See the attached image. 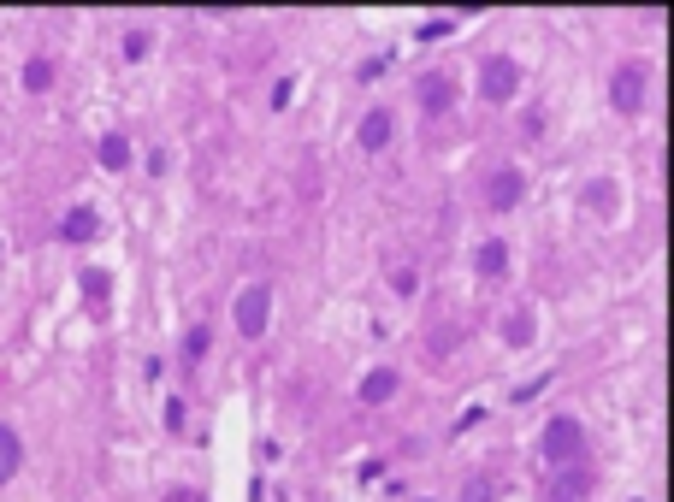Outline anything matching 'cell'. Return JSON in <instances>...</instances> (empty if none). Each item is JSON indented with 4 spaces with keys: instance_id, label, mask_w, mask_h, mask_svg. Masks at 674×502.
<instances>
[{
    "instance_id": "10",
    "label": "cell",
    "mask_w": 674,
    "mask_h": 502,
    "mask_svg": "<svg viewBox=\"0 0 674 502\" xmlns=\"http://www.w3.org/2000/svg\"><path fill=\"white\" fill-rule=\"evenodd\" d=\"M473 272H479L485 284H503V278H509V243H503V237H485V243L473 249Z\"/></svg>"
},
{
    "instance_id": "4",
    "label": "cell",
    "mask_w": 674,
    "mask_h": 502,
    "mask_svg": "<svg viewBox=\"0 0 674 502\" xmlns=\"http://www.w3.org/2000/svg\"><path fill=\"white\" fill-rule=\"evenodd\" d=\"M645 89H651V71L645 60H621L609 71V107L621 113V119H633L639 107H645Z\"/></svg>"
},
{
    "instance_id": "13",
    "label": "cell",
    "mask_w": 674,
    "mask_h": 502,
    "mask_svg": "<svg viewBox=\"0 0 674 502\" xmlns=\"http://www.w3.org/2000/svg\"><path fill=\"white\" fill-rule=\"evenodd\" d=\"M95 160H101L107 172H125V166H131V136H125V130H107V136L95 142Z\"/></svg>"
},
{
    "instance_id": "24",
    "label": "cell",
    "mask_w": 674,
    "mask_h": 502,
    "mask_svg": "<svg viewBox=\"0 0 674 502\" xmlns=\"http://www.w3.org/2000/svg\"><path fill=\"white\" fill-rule=\"evenodd\" d=\"M633 502H651V497H633Z\"/></svg>"
},
{
    "instance_id": "23",
    "label": "cell",
    "mask_w": 674,
    "mask_h": 502,
    "mask_svg": "<svg viewBox=\"0 0 674 502\" xmlns=\"http://www.w3.org/2000/svg\"><path fill=\"white\" fill-rule=\"evenodd\" d=\"M166 426H172V432H184V402H178V396L166 402Z\"/></svg>"
},
{
    "instance_id": "6",
    "label": "cell",
    "mask_w": 674,
    "mask_h": 502,
    "mask_svg": "<svg viewBox=\"0 0 674 502\" xmlns=\"http://www.w3.org/2000/svg\"><path fill=\"white\" fill-rule=\"evenodd\" d=\"M592 485H598L592 455H586V461H568V467H550V497L544 502H586L592 497Z\"/></svg>"
},
{
    "instance_id": "3",
    "label": "cell",
    "mask_w": 674,
    "mask_h": 502,
    "mask_svg": "<svg viewBox=\"0 0 674 502\" xmlns=\"http://www.w3.org/2000/svg\"><path fill=\"white\" fill-rule=\"evenodd\" d=\"M231 325H237V337L243 343H255V337H267V325H272V284H243L237 290V302H231Z\"/></svg>"
},
{
    "instance_id": "20",
    "label": "cell",
    "mask_w": 674,
    "mask_h": 502,
    "mask_svg": "<svg viewBox=\"0 0 674 502\" xmlns=\"http://www.w3.org/2000/svg\"><path fill=\"white\" fill-rule=\"evenodd\" d=\"M462 502H497V485L491 479H468L462 485Z\"/></svg>"
},
{
    "instance_id": "16",
    "label": "cell",
    "mask_w": 674,
    "mask_h": 502,
    "mask_svg": "<svg viewBox=\"0 0 674 502\" xmlns=\"http://www.w3.org/2000/svg\"><path fill=\"white\" fill-rule=\"evenodd\" d=\"M586 207H592L598 219H609V213L621 207V201H615V184H609V178H592V184H586Z\"/></svg>"
},
{
    "instance_id": "21",
    "label": "cell",
    "mask_w": 674,
    "mask_h": 502,
    "mask_svg": "<svg viewBox=\"0 0 674 502\" xmlns=\"http://www.w3.org/2000/svg\"><path fill=\"white\" fill-rule=\"evenodd\" d=\"M391 284H397V296H414V290H420V278H414V266H403V272H397Z\"/></svg>"
},
{
    "instance_id": "19",
    "label": "cell",
    "mask_w": 674,
    "mask_h": 502,
    "mask_svg": "<svg viewBox=\"0 0 674 502\" xmlns=\"http://www.w3.org/2000/svg\"><path fill=\"white\" fill-rule=\"evenodd\" d=\"M83 296H89V308H101V302H107V272H101V266H89V272H83Z\"/></svg>"
},
{
    "instance_id": "1",
    "label": "cell",
    "mask_w": 674,
    "mask_h": 502,
    "mask_svg": "<svg viewBox=\"0 0 674 502\" xmlns=\"http://www.w3.org/2000/svg\"><path fill=\"white\" fill-rule=\"evenodd\" d=\"M539 461H544V467L586 461V426H580L574 414H556V420H544V432H539Z\"/></svg>"
},
{
    "instance_id": "11",
    "label": "cell",
    "mask_w": 674,
    "mask_h": 502,
    "mask_svg": "<svg viewBox=\"0 0 674 502\" xmlns=\"http://www.w3.org/2000/svg\"><path fill=\"white\" fill-rule=\"evenodd\" d=\"M101 237V213L95 207H71L60 219V243H95Z\"/></svg>"
},
{
    "instance_id": "18",
    "label": "cell",
    "mask_w": 674,
    "mask_h": 502,
    "mask_svg": "<svg viewBox=\"0 0 674 502\" xmlns=\"http://www.w3.org/2000/svg\"><path fill=\"white\" fill-rule=\"evenodd\" d=\"M148 54H154V30H142V24L125 30V60H148Z\"/></svg>"
},
{
    "instance_id": "2",
    "label": "cell",
    "mask_w": 674,
    "mask_h": 502,
    "mask_svg": "<svg viewBox=\"0 0 674 502\" xmlns=\"http://www.w3.org/2000/svg\"><path fill=\"white\" fill-rule=\"evenodd\" d=\"M521 83H527V71L515 54H485L479 60V95L491 101V107H509L515 95H521Z\"/></svg>"
},
{
    "instance_id": "17",
    "label": "cell",
    "mask_w": 674,
    "mask_h": 502,
    "mask_svg": "<svg viewBox=\"0 0 674 502\" xmlns=\"http://www.w3.org/2000/svg\"><path fill=\"white\" fill-rule=\"evenodd\" d=\"M207 349H213V331H207V325H190V331H184V361L196 367V361H207Z\"/></svg>"
},
{
    "instance_id": "26",
    "label": "cell",
    "mask_w": 674,
    "mask_h": 502,
    "mask_svg": "<svg viewBox=\"0 0 674 502\" xmlns=\"http://www.w3.org/2000/svg\"><path fill=\"white\" fill-rule=\"evenodd\" d=\"M0 254H6V243H0Z\"/></svg>"
},
{
    "instance_id": "15",
    "label": "cell",
    "mask_w": 674,
    "mask_h": 502,
    "mask_svg": "<svg viewBox=\"0 0 674 502\" xmlns=\"http://www.w3.org/2000/svg\"><path fill=\"white\" fill-rule=\"evenodd\" d=\"M533 331H539V314H533V308H515V314L503 319V343H509V349H527Z\"/></svg>"
},
{
    "instance_id": "14",
    "label": "cell",
    "mask_w": 674,
    "mask_h": 502,
    "mask_svg": "<svg viewBox=\"0 0 674 502\" xmlns=\"http://www.w3.org/2000/svg\"><path fill=\"white\" fill-rule=\"evenodd\" d=\"M18 467H24V438L0 420V485H12V479H18Z\"/></svg>"
},
{
    "instance_id": "8",
    "label": "cell",
    "mask_w": 674,
    "mask_h": 502,
    "mask_svg": "<svg viewBox=\"0 0 674 502\" xmlns=\"http://www.w3.org/2000/svg\"><path fill=\"white\" fill-rule=\"evenodd\" d=\"M397 390H403V373H397V367H367V378L355 384V402H361V408H385Z\"/></svg>"
},
{
    "instance_id": "25",
    "label": "cell",
    "mask_w": 674,
    "mask_h": 502,
    "mask_svg": "<svg viewBox=\"0 0 674 502\" xmlns=\"http://www.w3.org/2000/svg\"><path fill=\"white\" fill-rule=\"evenodd\" d=\"M414 502H432V497H414Z\"/></svg>"
},
{
    "instance_id": "12",
    "label": "cell",
    "mask_w": 674,
    "mask_h": 502,
    "mask_svg": "<svg viewBox=\"0 0 674 502\" xmlns=\"http://www.w3.org/2000/svg\"><path fill=\"white\" fill-rule=\"evenodd\" d=\"M60 83V65H54V54H30L24 60V95H48Z\"/></svg>"
},
{
    "instance_id": "5",
    "label": "cell",
    "mask_w": 674,
    "mask_h": 502,
    "mask_svg": "<svg viewBox=\"0 0 674 502\" xmlns=\"http://www.w3.org/2000/svg\"><path fill=\"white\" fill-rule=\"evenodd\" d=\"M485 207L491 213H515L521 201H527V172L521 166H497V172H485Z\"/></svg>"
},
{
    "instance_id": "22",
    "label": "cell",
    "mask_w": 674,
    "mask_h": 502,
    "mask_svg": "<svg viewBox=\"0 0 674 502\" xmlns=\"http://www.w3.org/2000/svg\"><path fill=\"white\" fill-rule=\"evenodd\" d=\"M290 95H296V83H290V77H278V83H272V107H290Z\"/></svg>"
},
{
    "instance_id": "7",
    "label": "cell",
    "mask_w": 674,
    "mask_h": 502,
    "mask_svg": "<svg viewBox=\"0 0 674 502\" xmlns=\"http://www.w3.org/2000/svg\"><path fill=\"white\" fill-rule=\"evenodd\" d=\"M355 142H361V154H385L397 142V113L391 107H367L361 125H355Z\"/></svg>"
},
{
    "instance_id": "9",
    "label": "cell",
    "mask_w": 674,
    "mask_h": 502,
    "mask_svg": "<svg viewBox=\"0 0 674 502\" xmlns=\"http://www.w3.org/2000/svg\"><path fill=\"white\" fill-rule=\"evenodd\" d=\"M414 95H420L426 113H450V107H456V77H450V71H420Z\"/></svg>"
}]
</instances>
